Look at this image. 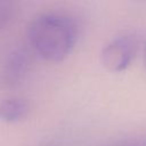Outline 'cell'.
Instances as JSON below:
<instances>
[{
    "instance_id": "obj_1",
    "label": "cell",
    "mask_w": 146,
    "mask_h": 146,
    "mask_svg": "<svg viewBox=\"0 0 146 146\" xmlns=\"http://www.w3.org/2000/svg\"><path fill=\"white\" fill-rule=\"evenodd\" d=\"M76 23L58 13H43L35 16L27 26V40L31 49L49 62L65 59L78 40Z\"/></svg>"
},
{
    "instance_id": "obj_2",
    "label": "cell",
    "mask_w": 146,
    "mask_h": 146,
    "mask_svg": "<svg viewBox=\"0 0 146 146\" xmlns=\"http://www.w3.org/2000/svg\"><path fill=\"white\" fill-rule=\"evenodd\" d=\"M137 52V39L132 34H121L108 41L100 52L104 67L111 72H122L135 58Z\"/></svg>"
},
{
    "instance_id": "obj_3",
    "label": "cell",
    "mask_w": 146,
    "mask_h": 146,
    "mask_svg": "<svg viewBox=\"0 0 146 146\" xmlns=\"http://www.w3.org/2000/svg\"><path fill=\"white\" fill-rule=\"evenodd\" d=\"M32 66V51L23 46L13 49L3 64L2 79L9 87L21 84Z\"/></svg>"
},
{
    "instance_id": "obj_4",
    "label": "cell",
    "mask_w": 146,
    "mask_h": 146,
    "mask_svg": "<svg viewBox=\"0 0 146 146\" xmlns=\"http://www.w3.org/2000/svg\"><path fill=\"white\" fill-rule=\"evenodd\" d=\"M29 103L22 98H7L0 103V119L5 122H17L29 113Z\"/></svg>"
},
{
    "instance_id": "obj_5",
    "label": "cell",
    "mask_w": 146,
    "mask_h": 146,
    "mask_svg": "<svg viewBox=\"0 0 146 146\" xmlns=\"http://www.w3.org/2000/svg\"><path fill=\"white\" fill-rule=\"evenodd\" d=\"M14 10L13 0H0V30L9 22Z\"/></svg>"
},
{
    "instance_id": "obj_6",
    "label": "cell",
    "mask_w": 146,
    "mask_h": 146,
    "mask_svg": "<svg viewBox=\"0 0 146 146\" xmlns=\"http://www.w3.org/2000/svg\"><path fill=\"white\" fill-rule=\"evenodd\" d=\"M143 57H144V64H145V68H146V41H145L144 48H143Z\"/></svg>"
}]
</instances>
